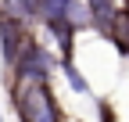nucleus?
Masks as SVG:
<instances>
[{
    "mask_svg": "<svg viewBox=\"0 0 129 122\" xmlns=\"http://www.w3.org/2000/svg\"><path fill=\"white\" fill-rule=\"evenodd\" d=\"M11 108L18 122H64L50 83H11Z\"/></svg>",
    "mask_w": 129,
    "mask_h": 122,
    "instance_id": "1",
    "label": "nucleus"
},
{
    "mask_svg": "<svg viewBox=\"0 0 129 122\" xmlns=\"http://www.w3.org/2000/svg\"><path fill=\"white\" fill-rule=\"evenodd\" d=\"M32 36V25L29 22H18V18H0V57H4V68L14 65L22 43Z\"/></svg>",
    "mask_w": 129,
    "mask_h": 122,
    "instance_id": "3",
    "label": "nucleus"
},
{
    "mask_svg": "<svg viewBox=\"0 0 129 122\" xmlns=\"http://www.w3.org/2000/svg\"><path fill=\"white\" fill-rule=\"evenodd\" d=\"M118 7H122V11H125V14H129V0H122V4H118Z\"/></svg>",
    "mask_w": 129,
    "mask_h": 122,
    "instance_id": "8",
    "label": "nucleus"
},
{
    "mask_svg": "<svg viewBox=\"0 0 129 122\" xmlns=\"http://www.w3.org/2000/svg\"><path fill=\"white\" fill-rule=\"evenodd\" d=\"M40 29H43V33H50V40H54L57 54H75V40H79V33H83V29H75L68 18L47 22V25H40Z\"/></svg>",
    "mask_w": 129,
    "mask_h": 122,
    "instance_id": "5",
    "label": "nucleus"
},
{
    "mask_svg": "<svg viewBox=\"0 0 129 122\" xmlns=\"http://www.w3.org/2000/svg\"><path fill=\"white\" fill-rule=\"evenodd\" d=\"M75 0H40L36 14H32V25H47V22H57V18H68Z\"/></svg>",
    "mask_w": 129,
    "mask_h": 122,
    "instance_id": "7",
    "label": "nucleus"
},
{
    "mask_svg": "<svg viewBox=\"0 0 129 122\" xmlns=\"http://www.w3.org/2000/svg\"><path fill=\"white\" fill-rule=\"evenodd\" d=\"M0 122H4V115H0Z\"/></svg>",
    "mask_w": 129,
    "mask_h": 122,
    "instance_id": "9",
    "label": "nucleus"
},
{
    "mask_svg": "<svg viewBox=\"0 0 129 122\" xmlns=\"http://www.w3.org/2000/svg\"><path fill=\"white\" fill-rule=\"evenodd\" d=\"M57 72L64 75V83H68V90H72V94H79V97H86V94H90V79L79 72L75 54H57Z\"/></svg>",
    "mask_w": 129,
    "mask_h": 122,
    "instance_id": "6",
    "label": "nucleus"
},
{
    "mask_svg": "<svg viewBox=\"0 0 129 122\" xmlns=\"http://www.w3.org/2000/svg\"><path fill=\"white\" fill-rule=\"evenodd\" d=\"M86 11H90V29L101 40H108V29H111V18L118 11V0H83Z\"/></svg>",
    "mask_w": 129,
    "mask_h": 122,
    "instance_id": "4",
    "label": "nucleus"
},
{
    "mask_svg": "<svg viewBox=\"0 0 129 122\" xmlns=\"http://www.w3.org/2000/svg\"><path fill=\"white\" fill-rule=\"evenodd\" d=\"M54 72H57V54L36 36H29L11 65V83H50Z\"/></svg>",
    "mask_w": 129,
    "mask_h": 122,
    "instance_id": "2",
    "label": "nucleus"
}]
</instances>
